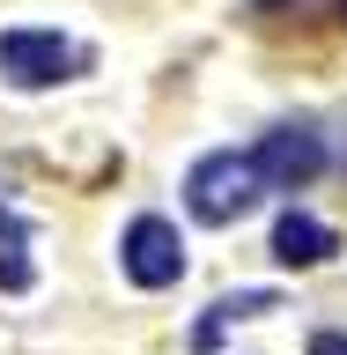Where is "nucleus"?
I'll use <instances>...</instances> for the list:
<instances>
[{"label": "nucleus", "mask_w": 347, "mask_h": 355, "mask_svg": "<svg viewBox=\"0 0 347 355\" xmlns=\"http://www.w3.org/2000/svg\"><path fill=\"white\" fill-rule=\"evenodd\" d=\"M340 8H347V0H340Z\"/></svg>", "instance_id": "1a4fd4ad"}, {"label": "nucleus", "mask_w": 347, "mask_h": 355, "mask_svg": "<svg viewBox=\"0 0 347 355\" xmlns=\"http://www.w3.org/2000/svg\"><path fill=\"white\" fill-rule=\"evenodd\" d=\"M37 282V266H30V222L22 215H0V288L15 296V288Z\"/></svg>", "instance_id": "423d86ee"}, {"label": "nucleus", "mask_w": 347, "mask_h": 355, "mask_svg": "<svg viewBox=\"0 0 347 355\" xmlns=\"http://www.w3.org/2000/svg\"><path fill=\"white\" fill-rule=\"evenodd\" d=\"M310 355H347V333H318V340H310Z\"/></svg>", "instance_id": "6e6552de"}, {"label": "nucleus", "mask_w": 347, "mask_h": 355, "mask_svg": "<svg viewBox=\"0 0 347 355\" xmlns=\"http://www.w3.org/2000/svg\"><path fill=\"white\" fill-rule=\"evenodd\" d=\"M82 67V52L60 37V30H0V74L15 89H52Z\"/></svg>", "instance_id": "7ed1b4c3"}, {"label": "nucleus", "mask_w": 347, "mask_h": 355, "mask_svg": "<svg viewBox=\"0 0 347 355\" xmlns=\"http://www.w3.org/2000/svg\"><path fill=\"white\" fill-rule=\"evenodd\" d=\"M266 311H281V296H274V288H237V296H222V304H215V318L199 326V340H215L229 318H266Z\"/></svg>", "instance_id": "0eeeda50"}, {"label": "nucleus", "mask_w": 347, "mask_h": 355, "mask_svg": "<svg viewBox=\"0 0 347 355\" xmlns=\"http://www.w3.org/2000/svg\"><path fill=\"white\" fill-rule=\"evenodd\" d=\"M251 163H259L266 193H296V185H310V178L326 171V133L318 126H274L259 148H251Z\"/></svg>", "instance_id": "20e7f679"}, {"label": "nucleus", "mask_w": 347, "mask_h": 355, "mask_svg": "<svg viewBox=\"0 0 347 355\" xmlns=\"http://www.w3.org/2000/svg\"><path fill=\"white\" fill-rule=\"evenodd\" d=\"M340 252V237H332L318 215H281L274 222V259L281 266H318V259H332Z\"/></svg>", "instance_id": "39448f33"}, {"label": "nucleus", "mask_w": 347, "mask_h": 355, "mask_svg": "<svg viewBox=\"0 0 347 355\" xmlns=\"http://www.w3.org/2000/svg\"><path fill=\"white\" fill-rule=\"evenodd\" d=\"M259 163L251 155H237V148H215V155H199L193 163V178H185V207H193L199 222H237V215H251L259 207Z\"/></svg>", "instance_id": "f257e3e1"}, {"label": "nucleus", "mask_w": 347, "mask_h": 355, "mask_svg": "<svg viewBox=\"0 0 347 355\" xmlns=\"http://www.w3.org/2000/svg\"><path fill=\"white\" fill-rule=\"evenodd\" d=\"M118 266H126V282H141V288H170L177 274H185V237H177V222L133 215L126 237H118Z\"/></svg>", "instance_id": "f03ea898"}]
</instances>
